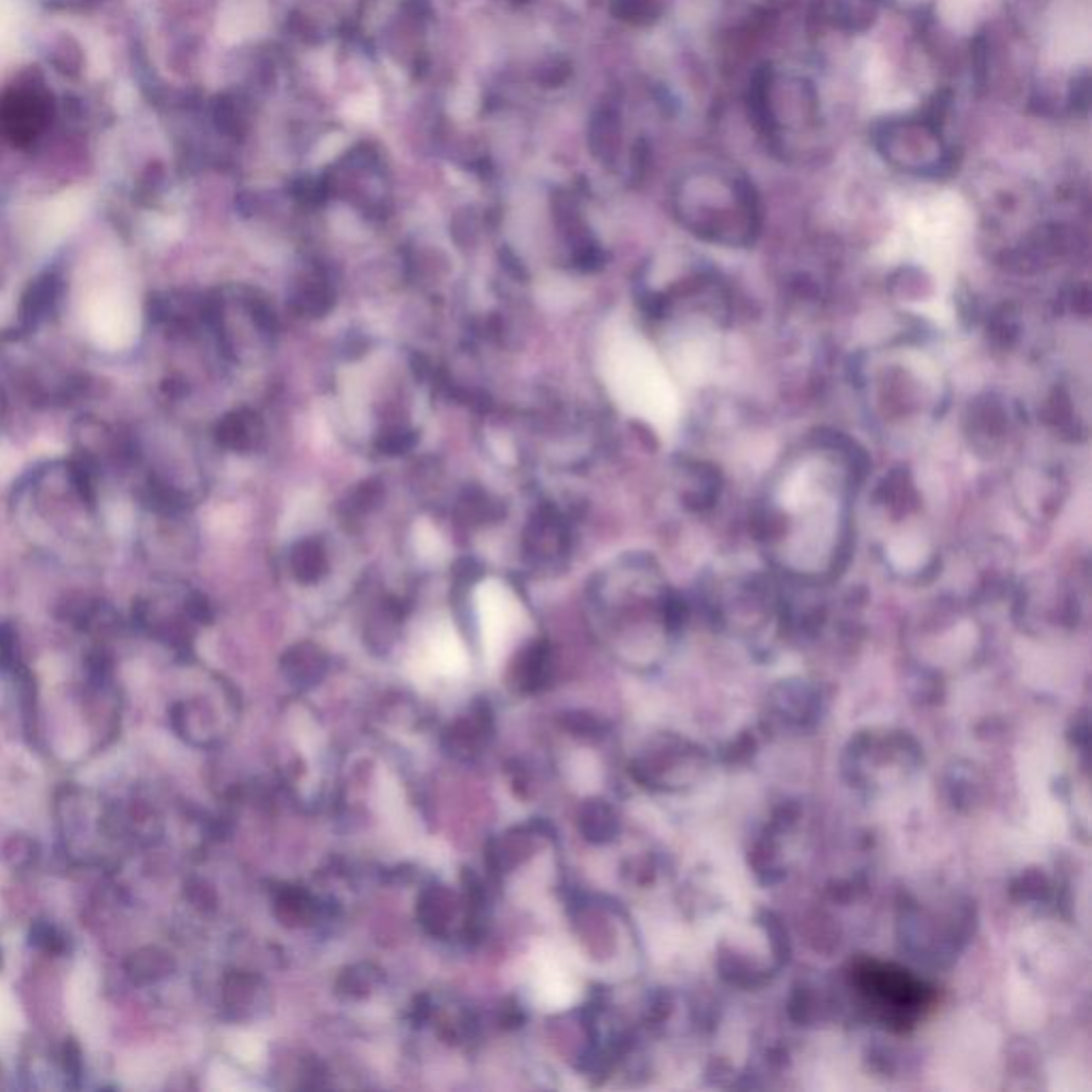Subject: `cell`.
I'll list each match as a JSON object with an SVG mask.
<instances>
[{
    "instance_id": "cell-1",
    "label": "cell",
    "mask_w": 1092,
    "mask_h": 1092,
    "mask_svg": "<svg viewBox=\"0 0 1092 1092\" xmlns=\"http://www.w3.org/2000/svg\"><path fill=\"white\" fill-rule=\"evenodd\" d=\"M865 476V452L841 433L818 431L792 446L756 508L766 561L798 583L839 577L851 557L855 497Z\"/></svg>"
},
{
    "instance_id": "cell-2",
    "label": "cell",
    "mask_w": 1092,
    "mask_h": 1092,
    "mask_svg": "<svg viewBox=\"0 0 1092 1092\" xmlns=\"http://www.w3.org/2000/svg\"><path fill=\"white\" fill-rule=\"evenodd\" d=\"M853 384L869 421L886 436H911L943 417L950 386L937 357L900 339L860 355Z\"/></svg>"
},
{
    "instance_id": "cell-3",
    "label": "cell",
    "mask_w": 1092,
    "mask_h": 1092,
    "mask_svg": "<svg viewBox=\"0 0 1092 1092\" xmlns=\"http://www.w3.org/2000/svg\"><path fill=\"white\" fill-rule=\"evenodd\" d=\"M678 222L700 242L750 248L762 231V209L754 186L723 171L687 176L674 195Z\"/></svg>"
},
{
    "instance_id": "cell-4",
    "label": "cell",
    "mask_w": 1092,
    "mask_h": 1092,
    "mask_svg": "<svg viewBox=\"0 0 1092 1092\" xmlns=\"http://www.w3.org/2000/svg\"><path fill=\"white\" fill-rule=\"evenodd\" d=\"M643 306L649 316L660 320L694 316L723 325L732 314L726 280L703 261L683 263L678 271L668 273L666 286H649Z\"/></svg>"
},
{
    "instance_id": "cell-5",
    "label": "cell",
    "mask_w": 1092,
    "mask_h": 1092,
    "mask_svg": "<svg viewBox=\"0 0 1092 1092\" xmlns=\"http://www.w3.org/2000/svg\"><path fill=\"white\" fill-rule=\"evenodd\" d=\"M882 154L907 174L941 176L952 169V156L939 133L927 122H890L877 135Z\"/></svg>"
},
{
    "instance_id": "cell-6",
    "label": "cell",
    "mask_w": 1092,
    "mask_h": 1092,
    "mask_svg": "<svg viewBox=\"0 0 1092 1092\" xmlns=\"http://www.w3.org/2000/svg\"><path fill=\"white\" fill-rule=\"evenodd\" d=\"M51 120V96L35 80L20 82L0 96V135L14 146H30Z\"/></svg>"
},
{
    "instance_id": "cell-7",
    "label": "cell",
    "mask_w": 1092,
    "mask_h": 1092,
    "mask_svg": "<svg viewBox=\"0 0 1092 1092\" xmlns=\"http://www.w3.org/2000/svg\"><path fill=\"white\" fill-rule=\"evenodd\" d=\"M1018 415L1009 401L997 393L973 399L964 415V431L971 446L986 456L1001 454L1016 433Z\"/></svg>"
},
{
    "instance_id": "cell-8",
    "label": "cell",
    "mask_w": 1092,
    "mask_h": 1092,
    "mask_svg": "<svg viewBox=\"0 0 1092 1092\" xmlns=\"http://www.w3.org/2000/svg\"><path fill=\"white\" fill-rule=\"evenodd\" d=\"M683 476V502L696 510L705 512L713 508L721 493L719 472L703 462H689L681 468Z\"/></svg>"
},
{
    "instance_id": "cell-9",
    "label": "cell",
    "mask_w": 1092,
    "mask_h": 1092,
    "mask_svg": "<svg viewBox=\"0 0 1092 1092\" xmlns=\"http://www.w3.org/2000/svg\"><path fill=\"white\" fill-rule=\"evenodd\" d=\"M125 968H127V975L133 980V984L146 986L150 982L160 980V977H164L171 971V960L164 952H160L156 948H143L127 960Z\"/></svg>"
},
{
    "instance_id": "cell-10",
    "label": "cell",
    "mask_w": 1092,
    "mask_h": 1092,
    "mask_svg": "<svg viewBox=\"0 0 1092 1092\" xmlns=\"http://www.w3.org/2000/svg\"><path fill=\"white\" fill-rule=\"evenodd\" d=\"M538 995L549 1007H563L572 1001V986L561 971L549 968L544 975H540Z\"/></svg>"
},
{
    "instance_id": "cell-11",
    "label": "cell",
    "mask_w": 1092,
    "mask_h": 1092,
    "mask_svg": "<svg viewBox=\"0 0 1092 1092\" xmlns=\"http://www.w3.org/2000/svg\"><path fill=\"white\" fill-rule=\"evenodd\" d=\"M293 563H295V570H297V577L304 579V581H312L316 579L318 574L322 572L325 567V553L320 549L318 542L314 540H306L302 542L297 549H295V557H293Z\"/></svg>"
},
{
    "instance_id": "cell-12",
    "label": "cell",
    "mask_w": 1092,
    "mask_h": 1092,
    "mask_svg": "<svg viewBox=\"0 0 1092 1092\" xmlns=\"http://www.w3.org/2000/svg\"><path fill=\"white\" fill-rule=\"evenodd\" d=\"M433 655H436V664L442 672L446 674H456L462 672L464 666H466V655L462 651V645H459L454 641V637H446V639H440L436 643V649H433Z\"/></svg>"
},
{
    "instance_id": "cell-13",
    "label": "cell",
    "mask_w": 1092,
    "mask_h": 1092,
    "mask_svg": "<svg viewBox=\"0 0 1092 1092\" xmlns=\"http://www.w3.org/2000/svg\"><path fill=\"white\" fill-rule=\"evenodd\" d=\"M30 943L45 954H65L67 952V939L61 935L59 929L47 922H39L32 927Z\"/></svg>"
},
{
    "instance_id": "cell-14",
    "label": "cell",
    "mask_w": 1092,
    "mask_h": 1092,
    "mask_svg": "<svg viewBox=\"0 0 1092 1092\" xmlns=\"http://www.w3.org/2000/svg\"><path fill=\"white\" fill-rule=\"evenodd\" d=\"M308 282L310 284H302V289H299L295 302L308 314H322L329 308V304H331L329 291L316 280H308Z\"/></svg>"
},
{
    "instance_id": "cell-15",
    "label": "cell",
    "mask_w": 1092,
    "mask_h": 1092,
    "mask_svg": "<svg viewBox=\"0 0 1092 1092\" xmlns=\"http://www.w3.org/2000/svg\"><path fill=\"white\" fill-rule=\"evenodd\" d=\"M5 857L7 862H12L14 867H26L32 862V853H35V845L30 839L26 837H12L7 843H5Z\"/></svg>"
},
{
    "instance_id": "cell-16",
    "label": "cell",
    "mask_w": 1092,
    "mask_h": 1092,
    "mask_svg": "<svg viewBox=\"0 0 1092 1092\" xmlns=\"http://www.w3.org/2000/svg\"><path fill=\"white\" fill-rule=\"evenodd\" d=\"M63 1067H65V1073L69 1077H80L82 1071H84V1061H82V1050L77 1046L75 1040H67L65 1048H63Z\"/></svg>"
}]
</instances>
